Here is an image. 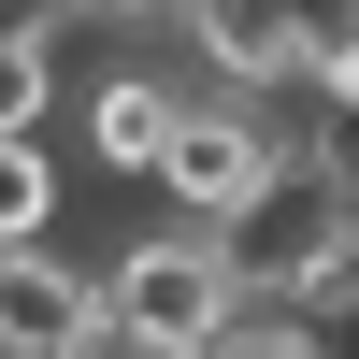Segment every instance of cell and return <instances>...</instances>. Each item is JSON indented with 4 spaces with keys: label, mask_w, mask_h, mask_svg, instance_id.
<instances>
[{
    "label": "cell",
    "mask_w": 359,
    "mask_h": 359,
    "mask_svg": "<svg viewBox=\"0 0 359 359\" xmlns=\"http://www.w3.org/2000/svg\"><path fill=\"white\" fill-rule=\"evenodd\" d=\"M273 172H287V144L259 130L245 101H187V115H172V158H158V201H172V216H201V230H230Z\"/></svg>",
    "instance_id": "obj_3"
},
{
    "label": "cell",
    "mask_w": 359,
    "mask_h": 359,
    "mask_svg": "<svg viewBox=\"0 0 359 359\" xmlns=\"http://www.w3.org/2000/svg\"><path fill=\"white\" fill-rule=\"evenodd\" d=\"M172 115H187V101H172L158 72H101V86H86V158H101V172H158L172 158Z\"/></svg>",
    "instance_id": "obj_5"
},
{
    "label": "cell",
    "mask_w": 359,
    "mask_h": 359,
    "mask_svg": "<svg viewBox=\"0 0 359 359\" xmlns=\"http://www.w3.org/2000/svg\"><path fill=\"white\" fill-rule=\"evenodd\" d=\"M57 230V158L43 130H0V245H43Z\"/></svg>",
    "instance_id": "obj_6"
},
{
    "label": "cell",
    "mask_w": 359,
    "mask_h": 359,
    "mask_svg": "<svg viewBox=\"0 0 359 359\" xmlns=\"http://www.w3.org/2000/svg\"><path fill=\"white\" fill-rule=\"evenodd\" d=\"M0 130H43V43L0 29Z\"/></svg>",
    "instance_id": "obj_7"
},
{
    "label": "cell",
    "mask_w": 359,
    "mask_h": 359,
    "mask_svg": "<svg viewBox=\"0 0 359 359\" xmlns=\"http://www.w3.org/2000/svg\"><path fill=\"white\" fill-rule=\"evenodd\" d=\"M86 316H101V273H72V259H43V245L0 259V359H57Z\"/></svg>",
    "instance_id": "obj_4"
},
{
    "label": "cell",
    "mask_w": 359,
    "mask_h": 359,
    "mask_svg": "<svg viewBox=\"0 0 359 359\" xmlns=\"http://www.w3.org/2000/svg\"><path fill=\"white\" fill-rule=\"evenodd\" d=\"M101 316L130 345H158V359H216L230 345V316H245V273H230V230H158V245H130L101 273Z\"/></svg>",
    "instance_id": "obj_1"
},
{
    "label": "cell",
    "mask_w": 359,
    "mask_h": 359,
    "mask_svg": "<svg viewBox=\"0 0 359 359\" xmlns=\"http://www.w3.org/2000/svg\"><path fill=\"white\" fill-rule=\"evenodd\" d=\"M345 245H359V216H345V158H287L273 187L230 216V273H245V302H316Z\"/></svg>",
    "instance_id": "obj_2"
}]
</instances>
